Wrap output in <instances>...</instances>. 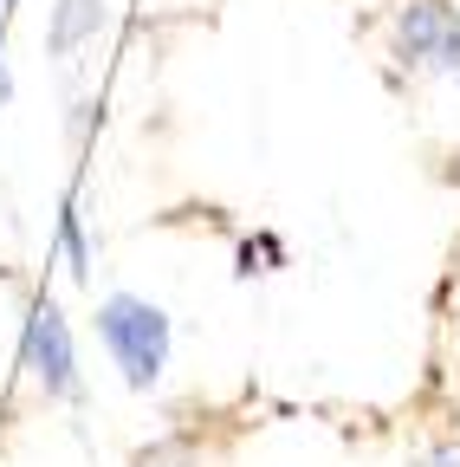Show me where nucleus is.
Wrapping results in <instances>:
<instances>
[{
	"label": "nucleus",
	"instance_id": "f257e3e1",
	"mask_svg": "<svg viewBox=\"0 0 460 467\" xmlns=\"http://www.w3.org/2000/svg\"><path fill=\"white\" fill-rule=\"evenodd\" d=\"M97 344L110 350V364L130 389H156L169 370V344H176V325H169L162 306L137 299V292H110L97 306Z\"/></svg>",
	"mask_w": 460,
	"mask_h": 467
},
{
	"label": "nucleus",
	"instance_id": "f03ea898",
	"mask_svg": "<svg viewBox=\"0 0 460 467\" xmlns=\"http://www.w3.org/2000/svg\"><path fill=\"white\" fill-rule=\"evenodd\" d=\"M20 358H26L33 383L46 389V402H78V396H85V383H78V350H72V325H66V312L52 306V299H39V306L26 312Z\"/></svg>",
	"mask_w": 460,
	"mask_h": 467
},
{
	"label": "nucleus",
	"instance_id": "7ed1b4c3",
	"mask_svg": "<svg viewBox=\"0 0 460 467\" xmlns=\"http://www.w3.org/2000/svg\"><path fill=\"white\" fill-rule=\"evenodd\" d=\"M454 39H460V14L447 0H402L395 7V58L409 72H441Z\"/></svg>",
	"mask_w": 460,
	"mask_h": 467
},
{
	"label": "nucleus",
	"instance_id": "20e7f679",
	"mask_svg": "<svg viewBox=\"0 0 460 467\" xmlns=\"http://www.w3.org/2000/svg\"><path fill=\"white\" fill-rule=\"evenodd\" d=\"M97 33H104V0H52V14H46V52L52 58H72Z\"/></svg>",
	"mask_w": 460,
	"mask_h": 467
},
{
	"label": "nucleus",
	"instance_id": "39448f33",
	"mask_svg": "<svg viewBox=\"0 0 460 467\" xmlns=\"http://www.w3.org/2000/svg\"><path fill=\"white\" fill-rule=\"evenodd\" d=\"M59 247H66L72 279H91V241H85V221H78V208H72V202H66V214H59Z\"/></svg>",
	"mask_w": 460,
	"mask_h": 467
},
{
	"label": "nucleus",
	"instance_id": "423d86ee",
	"mask_svg": "<svg viewBox=\"0 0 460 467\" xmlns=\"http://www.w3.org/2000/svg\"><path fill=\"white\" fill-rule=\"evenodd\" d=\"M279 260H285V247L272 241V234H260V241H247V247H240V273H272Z\"/></svg>",
	"mask_w": 460,
	"mask_h": 467
},
{
	"label": "nucleus",
	"instance_id": "0eeeda50",
	"mask_svg": "<svg viewBox=\"0 0 460 467\" xmlns=\"http://www.w3.org/2000/svg\"><path fill=\"white\" fill-rule=\"evenodd\" d=\"M415 467H460V441H441V448H428Z\"/></svg>",
	"mask_w": 460,
	"mask_h": 467
},
{
	"label": "nucleus",
	"instance_id": "6e6552de",
	"mask_svg": "<svg viewBox=\"0 0 460 467\" xmlns=\"http://www.w3.org/2000/svg\"><path fill=\"white\" fill-rule=\"evenodd\" d=\"M441 72H447V78H454V85H460V39H454V46H447V58H441Z\"/></svg>",
	"mask_w": 460,
	"mask_h": 467
},
{
	"label": "nucleus",
	"instance_id": "1a4fd4ad",
	"mask_svg": "<svg viewBox=\"0 0 460 467\" xmlns=\"http://www.w3.org/2000/svg\"><path fill=\"white\" fill-rule=\"evenodd\" d=\"M0 7H7V0H0Z\"/></svg>",
	"mask_w": 460,
	"mask_h": 467
},
{
	"label": "nucleus",
	"instance_id": "9d476101",
	"mask_svg": "<svg viewBox=\"0 0 460 467\" xmlns=\"http://www.w3.org/2000/svg\"><path fill=\"white\" fill-rule=\"evenodd\" d=\"M454 182H460V175H454Z\"/></svg>",
	"mask_w": 460,
	"mask_h": 467
}]
</instances>
